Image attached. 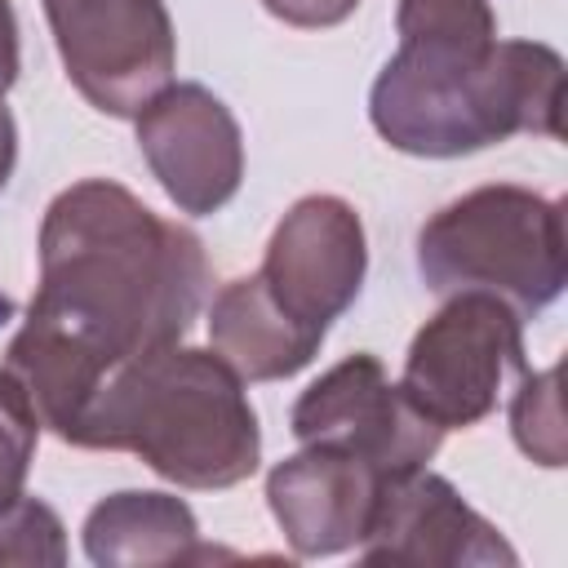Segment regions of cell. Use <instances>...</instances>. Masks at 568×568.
Returning <instances> with one entry per match:
<instances>
[{"instance_id":"obj_8","label":"cell","mask_w":568,"mask_h":568,"mask_svg":"<svg viewBox=\"0 0 568 568\" xmlns=\"http://www.w3.org/2000/svg\"><path fill=\"white\" fill-rule=\"evenodd\" d=\"M138 151L164 195L209 217L226 209L244 182V133L231 106L204 84H169L138 115Z\"/></svg>"},{"instance_id":"obj_20","label":"cell","mask_w":568,"mask_h":568,"mask_svg":"<svg viewBox=\"0 0 568 568\" xmlns=\"http://www.w3.org/2000/svg\"><path fill=\"white\" fill-rule=\"evenodd\" d=\"M13 164H18V124H13V115H9V106L0 98V191L9 186Z\"/></svg>"},{"instance_id":"obj_3","label":"cell","mask_w":568,"mask_h":568,"mask_svg":"<svg viewBox=\"0 0 568 568\" xmlns=\"http://www.w3.org/2000/svg\"><path fill=\"white\" fill-rule=\"evenodd\" d=\"M564 58L541 40H497L479 67L417 71L395 58L373 80L368 120L404 155L453 160L515 133L559 138Z\"/></svg>"},{"instance_id":"obj_19","label":"cell","mask_w":568,"mask_h":568,"mask_svg":"<svg viewBox=\"0 0 568 568\" xmlns=\"http://www.w3.org/2000/svg\"><path fill=\"white\" fill-rule=\"evenodd\" d=\"M18 62H22V53H18V13H13L9 0H0V98L13 89Z\"/></svg>"},{"instance_id":"obj_16","label":"cell","mask_w":568,"mask_h":568,"mask_svg":"<svg viewBox=\"0 0 568 568\" xmlns=\"http://www.w3.org/2000/svg\"><path fill=\"white\" fill-rule=\"evenodd\" d=\"M0 564H22V568L67 564V528L49 501L22 493L0 510Z\"/></svg>"},{"instance_id":"obj_13","label":"cell","mask_w":568,"mask_h":568,"mask_svg":"<svg viewBox=\"0 0 568 568\" xmlns=\"http://www.w3.org/2000/svg\"><path fill=\"white\" fill-rule=\"evenodd\" d=\"M84 555L98 568H164L209 559L195 510L173 493L124 488L102 497L84 519Z\"/></svg>"},{"instance_id":"obj_10","label":"cell","mask_w":568,"mask_h":568,"mask_svg":"<svg viewBox=\"0 0 568 568\" xmlns=\"http://www.w3.org/2000/svg\"><path fill=\"white\" fill-rule=\"evenodd\" d=\"M364 564H413V568H488L519 564L510 541L435 470H408L386 479L355 546Z\"/></svg>"},{"instance_id":"obj_11","label":"cell","mask_w":568,"mask_h":568,"mask_svg":"<svg viewBox=\"0 0 568 568\" xmlns=\"http://www.w3.org/2000/svg\"><path fill=\"white\" fill-rule=\"evenodd\" d=\"M382 484L368 462L302 444V453L271 466L266 506L297 559H324L364 541Z\"/></svg>"},{"instance_id":"obj_14","label":"cell","mask_w":568,"mask_h":568,"mask_svg":"<svg viewBox=\"0 0 568 568\" xmlns=\"http://www.w3.org/2000/svg\"><path fill=\"white\" fill-rule=\"evenodd\" d=\"M395 31V62L417 71H466L497 44V13L488 0H399Z\"/></svg>"},{"instance_id":"obj_17","label":"cell","mask_w":568,"mask_h":568,"mask_svg":"<svg viewBox=\"0 0 568 568\" xmlns=\"http://www.w3.org/2000/svg\"><path fill=\"white\" fill-rule=\"evenodd\" d=\"M36 439H40V413L27 395V386L18 382V373L4 364L0 368V510L22 497L31 457H36Z\"/></svg>"},{"instance_id":"obj_7","label":"cell","mask_w":568,"mask_h":568,"mask_svg":"<svg viewBox=\"0 0 568 568\" xmlns=\"http://www.w3.org/2000/svg\"><path fill=\"white\" fill-rule=\"evenodd\" d=\"M288 430L297 444L337 448L368 462L382 479L422 470L444 439V430L404 399L399 382H390L382 359L368 351L346 355L324 377H315L297 395Z\"/></svg>"},{"instance_id":"obj_2","label":"cell","mask_w":568,"mask_h":568,"mask_svg":"<svg viewBox=\"0 0 568 568\" xmlns=\"http://www.w3.org/2000/svg\"><path fill=\"white\" fill-rule=\"evenodd\" d=\"M75 448L142 457L178 488H235L262 462L257 413L244 382L200 346H160L124 364L84 408Z\"/></svg>"},{"instance_id":"obj_15","label":"cell","mask_w":568,"mask_h":568,"mask_svg":"<svg viewBox=\"0 0 568 568\" xmlns=\"http://www.w3.org/2000/svg\"><path fill=\"white\" fill-rule=\"evenodd\" d=\"M510 430L515 444L537 466H564V408H559V368L524 373V386L510 404Z\"/></svg>"},{"instance_id":"obj_12","label":"cell","mask_w":568,"mask_h":568,"mask_svg":"<svg viewBox=\"0 0 568 568\" xmlns=\"http://www.w3.org/2000/svg\"><path fill=\"white\" fill-rule=\"evenodd\" d=\"M324 333L297 324L253 275L217 288L209 306V346L240 382H284L320 355Z\"/></svg>"},{"instance_id":"obj_1","label":"cell","mask_w":568,"mask_h":568,"mask_svg":"<svg viewBox=\"0 0 568 568\" xmlns=\"http://www.w3.org/2000/svg\"><path fill=\"white\" fill-rule=\"evenodd\" d=\"M209 297V257L191 226L151 213L129 186L84 178L40 222V284L4 364L40 426L71 444L93 395L133 359L182 342Z\"/></svg>"},{"instance_id":"obj_4","label":"cell","mask_w":568,"mask_h":568,"mask_svg":"<svg viewBox=\"0 0 568 568\" xmlns=\"http://www.w3.org/2000/svg\"><path fill=\"white\" fill-rule=\"evenodd\" d=\"M417 271L430 293H488L519 320L564 293V209L528 186H475L417 231Z\"/></svg>"},{"instance_id":"obj_18","label":"cell","mask_w":568,"mask_h":568,"mask_svg":"<svg viewBox=\"0 0 568 568\" xmlns=\"http://www.w3.org/2000/svg\"><path fill=\"white\" fill-rule=\"evenodd\" d=\"M262 9H266L271 18H280V22H288V27L315 31V27H337V22H346V18L359 9V0H262Z\"/></svg>"},{"instance_id":"obj_5","label":"cell","mask_w":568,"mask_h":568,"mask_svg":"<svg viewBox=\"0 0 568 568\" xmlns=\"http://www.w3.org/2000/svg\"><path fill=\"white\" fill-rule=\"evenodd\" d=\"M524 373V320L488 293H453L408 342L399 390L439 430H466Z\"/></svg>"},{"instance_id":"obj_9","label":"cell","mask_w":568,"mask_h":568,"mask_svg":"<svg viewBox=\"0 0 568 568\" xmlns=\"http://www.w3.org/2000/svg\"><path fill=\"white\" fill-rule=\"evenodd\" d=\"M368 271L364 222L342 195H302L271 231L257 280L306 328L328 324L359 297Z\"/></svg>"},{"instance_id":"obj_6","label":"cell","mask_w":568,"mask_h":568,"mask_svg":"<svg viewBox=\"0 0 568 568\" xmlns=\"http://www.w3.org/2000/svg\"><path fill=\"white\" fill-rule=\"evenodd\" d=\"M75 93L115 120H133L173 84L178 36L164 0H40Z\"/></svg>"}]
</instances>
